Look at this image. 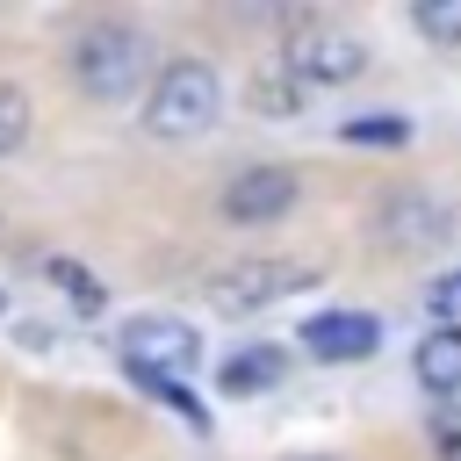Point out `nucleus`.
Returning a JSON list of instances; mask_svg holds the SVG:
<instances>
[{"mask_svg":"<svg viewBox=\"0 0 461 461\" xmlns=\"http://www.w3.org/2000/svg\"><path fill=\"white\" fill-rule=\"evenodd\" d=\"M216 115H223V79H216V65H202V58H166L158 65V79H151V94H144V137L151 144H194V137H209L216 130Z\"/></svg>","mask_w":461,"mask_h":461,"instance_id":"2","label":"nucleus"},{"mask_svg":"<svg viewBox=\"0 0 461 461\" xmlns=\"http://www.w3.org/2000/svg\"><path fill=\"white\" fill-rule=\"evenodd\" d=\"M375 230H382L389 245H432V238H447V209H439L425 187H396V194H382Z\"/></svg>","mask_w":461,"mask_h":461,"instance_id":"8","label":"nucleus"},{"mask_svg":"<svg viewBox=\"0 0 461 461\" xmlns=\"http://www.w3.org/2000/svg\"><path fill=\"white\" fill-rule=\"evenodd\" d=\"M411 29L439 50H461V0H418L411 7Z\"/></svg>","mask_w":461,"mask_h":461,"instance_id":"16","label":"nucleus"},{"mask_svg":"<svg viewBox=\"0 0 461 461\" xmlns=\"http://www.w3.org/2000/svg\"><path fill=\"white\" fill-rule=\"evenodd\" d=\"M0 317H7V295H0Z\"/></svg>","mask_w":461,"mask_h":461,"instance_id":"20","label":"nucleus"},{"mask_svg":"<svg viewBox=\"0 0 461 461\" xmlns=\"http://www.w3.org/2000/svg\"><path fill=\"white\" fill-rule=\"evenodd\" d=\"M29 130H36V101H29V86L0 79V158H14V151L29 144Z\"/></svg>","mask_w":461,"mask_h":461,"instance_id":"15","label":"nucleus"},{"mask_svg":"<svg viewBox=\"0 0 461 461\" xmlns=\"http://www.w3.org/2000/svg\"><path fill=\"white\" fill-rule=\"evenodd\" d=\"M122 375H130V382H137V389H144L151 403H166L173 418H187L194 432H209V411L194 403V389H187L180 375H166V367H144V360H122Z\"/></svg>","mask_w":461,"mask_h":461,"instance_id":"12","label":"nucleus"},{"mask_svg":"<svg viewBox=\"0 0 461 461\" xmlns=\"http://www.w3.org/2000/svg\"><path fill=\"white\" fill-rule=\"evenodd\" d=\"M295 346H303L310 360H324V367H346V360H367V353L382 346V324H375L367 310H317V317L295 331Z\"/></svg>","mask_w":461,"mask_h":461,"instance_id":"7","label":"nucleus"},{"mask_svg":"<svg viewBox=\"0 0 461 461\" xmlns=\"http://www.w3.org/2000/svg\"><path fill=\"white\" fill-rule=\"evenodd\" d=\"M295 461H331V454H295Z\"/></svg>","mask_w":461,"mask_h":461,"instance_id":"19","label":"nucleus"},{"mask_svg":"<svg viewBox=\"0 0 461 461\" xmlns=\"http://www.w3.org/2000/svg\"><path fill=\"white\" fill-rule=\"evenodd\" d=\"M418 137V122L411 115H396V108H367V115H346L339 122V144H375V151H403Z\"/></svg>","mask_w":461,"mask_h":461,"instance_id":"14","label":"nucleus"},{"mask_svg":"<svg viewBox=\"0 0 461 461\" xmlns=\"http://www.w3.org/2000/svg\"><path fill=\"white\" fill-rule=\"evenodd\" d=\"M245 101L267 115V122H288V115H303V79L274 58V65H259L252 72V86H245Z\"/></svg>","mask_w":461,"mask_h":461,"instance_id":"13","label":"nucleus"},{"mask_svg":"<svg viewBox=\"0 0 461 461\" xmlns=\"http://www.w3.org/2000/svg\"><path fill=\"white\" fill-rule=\"evenodd\" d=\"M115 346H122V360H144V367H166V375H187V367L202 360V331H194L187 317H173V310H137V317H122Z\"/></svg>","mask_w":461,"mask_h":461,"instance_id":"5","label":"nucleus"},{"mask_svg":"<svg viewBox=\"0 0 461 461\" xmlns=\"http://www.w3.org/2000/svg\"><path fill=\"white\" fill-rule=\"evenodd\" d=\"M425 432H432V454L439 461H461V403H439Z\"/></svg>","mask_w":461,"mask_h":461,"instance_id":"18","label":"nucleus"},{"mask_svg":"<svg viewBox=\"0 0 461 461\" xmlns=\"http://www.w3.org/2000/svg\"><path fill=\"white\" fill-rule=\"evenodd\" d=\"M310 281H317L310 259H230V267L209 281V303H216L223 317H252V310H267V303H281V295H295V288H310Z\"/></svg>","mask_w":461,"mask_h":461,"instance_id":"4","label":"nucleus"},{"mask_svg":"<svg viewBox=\"0 0 461 461\" xmlns=\"http://www.w3.org/2000/svg\"><path fill=\"white\" fill-rule=\"evenodd\" d=\"M411 375H418V389H425V396L454 403V396H461V331L432 324V331L411 346Z\"/></svg>","mask_w":461,"mask_h":461,"instance_id":"10","label":"nucleus"},{"mask_svg":"<svg viewBox=\"0 0 461 461\" xmlns=\"http://www.w3.org/2000/svg\"><path fill=\"white\" fill-rule=\"evenodd\" d=\"M425 310H432L447 331H461V267H454V274H439V281L425 288Z\"/></svg>","mask_w":461,"mask_h":461,"instance_id":"17","label":"nucleus"},{"mask_svg":"<svg viewBox=\"0 0 461 461\" xmlns=\"http://www.w3.org/2000/svg\"><path fill=\"white\" fill-rule=\"evenodd\" d=\"M281 65H288L303 86H346V79L367 72V43L346 36V29H331V22H317V14H303V22L281 36Z\"/></svg>","mask_w":461,"mask_h":461,"instance_id":"3","label":"nucleus"},{"mask_svg":"<svg viewBox=\"0 0 461 461\" xmlns=\"http://www.w3.org/2000/svg\"><path fill=\"white\" fill-rule=\"evenodd\" d=\"M288 375V346L281 339H252V346H230L223 353V367H216V389L238 403V396H259V389H274Z\"/></svg>","mask_w":461,"mask_h":461,"instance_id":"9","label":"nucleus"},{"mask_svg":"<svg viewBox=\"0 0 461 461\" xmlns=\"http://www.w3.org/2000/svg\"><path fill=\"white\" fill-rule=\"evenodd\" d=\"M303 202V173L295 166H274V158H259V166H245V173H230V187H223V216L230 223H274V216H288Z\"/></svg>","mask_w":461,"mask_h":461,"instance_id":"6","label":"nucleus"},{"mask_svg":"<svg viewBox=\"0 0 461 461\" xmlns=\"http://www.w3.org/2000/svg\"><path fill=\"white\" fill-rule=\"evenodd\" d=\"M43 281H50V288H58V295H65L79 317H101V310H108V288H101V274H94V267H79L72 252H50V259H43Z\"/></svg>","mask_w":461,"mask_h":461,"instance_id":"11","label":"nucleus"},{"mask_svg":"<svg viewBox=\"0 0 461 461\" xmlns=\"http://www.w3.org/2000/svg\"><path fill=\"white\" fill-rule=\"evenodd\" d=\"M158 43H151V29H137V22H122V14H94L79 36H72V50H65V65H72V86L86 94V101H101V108H122L144 79H158ZM151 94V86H144Z\"/></svg>","mask_w":461,"mask_h":461,"instance_id":"1","label":"nucleus"}]
</instances>
